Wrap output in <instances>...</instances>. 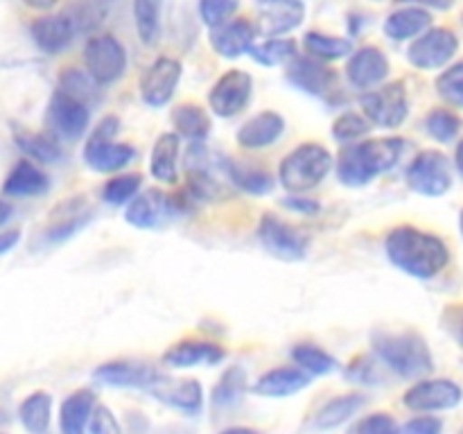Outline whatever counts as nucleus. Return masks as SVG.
Listing matches in <instances>:
<instances>
[{
  "mask_svg": "<svg viewBox=\"0 0 463 434\" xmlns=\"http://www.w3.org/2000/svg\"><path fill=\"white\" fill-rule=\"evenodd\" d=\"M384 251L392 265L414 278H434L450 262L446 242L416 226H396L384 240Z\"/></svg>",
  "mask_w": 463,
  "mask_h": 434,
  "instance_id": "obj_1",
  "label": "nucleus"
},
{
  "mask_svg": "<svg viewBox=\"0 0 463 434\" xmlns=\"http://www.w3.org/2000/svg\"><path fill=\"white\" fill-rule=\"evenodd\" d=\"M402 149H405L402 138H378L344 145L337 158L339 181L351 188L371 184L375 176L396 167L402 156Z\"/></svg>",
  "mask_w": 463,
  "mask_h": 434,
  "instance_id": "obj_2",
  "label": "nucleus"
},
{
  "mask_svg": "<svg viewBox=\"0 0 463 434\" xmlns=\"http://www.w3.org/2000/svg\"><path fill=\"white\" fill-rule=\"evenodd\" d=\"M380 360L407 380L432 373L434 360L428 344L419 333H380L373 337Z\"/></svg>",
  "mask_w": 463,
  "mask_h": 434,
  "instance_id": "obj_3",
  "label": "nucleus"
},
{
  "mask_svg": "<svg viewBox=\"0 0 463 434\" xmlns=\"http://www.w3.org/2000/svg\"><path fill=\"white\" fill-rule=\"evenodd\" d=\"M333 156L319 143H303L288 154L280 163V184L292 193H306L317 188L328 176Z\"/></svg>",
  "mask_w": 463,
  "mask_h": 434,
  "instance_id": "obj_4",
  "label": "nucleus"
},
{
  "mask_svg": "<svg viewBox=\"0 0 463 434\" xmlns=\"http://www.w3.org/2000/svg\"><path fill=\"white\" fill-rule=\"evenodd\" d=\"M118 118L109 116L95 127L89 143L84 147L86 165L95 172H116L122 170L127 163L134 158V147L127 143H113V136L118 134Z\"/></svg>",
  "mask_w": 463,
  "mask_h": 434,
  "instance_id": "obj_5",
  "label": "nucleus"
},
{
  "mask_svg": "<svg viewBox=\"0 0 463 434\" xmlns=\"http://www.w3.org/2000/svg\"><path fill=\"white\" fill-rule=\"evenodd\" d=\"M407 184L425 197H441L452 185L450 161L437 149H425L407 167Z\"/></svg>",
  "mask_w": 463,
  "mask_h": 434,
  "instance_id": "obj_6",
  "label": "nucleus"
},
{
  "mask_svg": "<svg viewBox=\"0 0 463 434\" xmlns=\"http://www.w3.org/2000/svg\"><path fill=\"white\" fill-rule=\"evenodd\" d=\"M360 102L364 108V116L383 129L401 127L405 122L407 111H410L407 108V89L402 81H392V84L380 86L371 93H364Z\"/></svg>",
  "mask_w": 463,
  "mask_h": 434,
  "instance_id": "obj_7",
  "label": "nucleus"
},
{
  "mask_svg": "<svg viewBox=\"0 0 463 434\" xmlns=\"http://www.w3.org/2000/svg\"><path fill=\"white\" fill-rule=\"evenodd\" d=\"M258 240L262 242L265 251H269L274 258L280 260H301L307 253V238L297 229L280 220L279 215H262L258 224Z\"/></svg>",
  "mask_w": 463,
  "mask_h": 434,
  "instance_id": "obj_8",
  "label": "nucleus"
},
{
  "mask_svg": "<svg viewBox=\"0 0 463 434\" xmlns=\"http://www.w3.org/2000/svg\"><path fill=\"white\" fill-rule=\"evenodd\" d=\"M86 71L98 84H111L120 80L127 68V52L120 41L111 34H99L89 39L84 48Z\"/></svg>",
  "mask_w": 463,
  "mask_h": 434,
  "instance_id": "obj_9",
  "label": "nucleus"
},
{
  "mask_svg": "<svg viewBox=\"0 0 463 434\" xmlns=\"http://www.w3.org/2000/svg\"><path fill=\"white\" fill-rule=\"evenodd\" d=\"M459 50V39L448 27H430L407 50V59L411 66L420 71H434L450 61Z\"/></svg>",
  "mask_w": 463,
  "mask_h": 434,
  "instance_id": "obj_10",
  "label": "nucleus"
},
{
  "mask_svg": "<svg viewBox=\"0 0 463 434\" xmlns=\"http://www.w3.org/2000/svg\"><path fill=\"white\" fill-rule=\"evenodd\" d=\"M253 93V80L249 72L240 71H226L215 86L208 93V104H211L213 113L220 118H233L242 111L249 104Z\"/></svg>",
  "mask_w": 463,
  "mask_h": 434,
  "instance_id": "obj_11",
  "label": "nucleus"
},
{
  "mask_svg": "<svg viewBox=\"0 0 463 434\" xmlns=\"http://www.w3.org/2000/svg\"><path fill=\"white\" fill-rule=\"evenodd\" d=\"M90 120L89 102L59 89L48 104V125L61 138H80Z\"/></svg>",
  "mask_w": 463,
  "mask_h": 434,
  "instance_id": "obj_12",
  "label": "nucleus"
},
{
  "mask_svg": "<svg viewBox=\"0 0 463 434\" xmlns=\"http://www.w3.org/2000/svg\"><path fill=\"white\" fill-rule=\"evenodd\" d=\"M461 398L463 389L459 384L448 378H439L416 382L414 387L407 389L402 402L411 411H443L459 405Z\"/></svg>",
  "mask_w": 463,
  "mask_h": 434,
  "instance_id": "obj_13",
  "label": "nucleus"
},
{
  "mask_svg": "<svg viewBox=\"0 0 463 434\" xmlns=\"http://www.w3.org/2000/svg\"><path fill=\"white\" fill-rule=\"evenodd\" d=\"M179 203L158 188L145 190L143 194L134 197L127 206L125 220L136 229H156L176 215Z\"/></svg>",
  "mask_w": 463,
  "mask_h": 434,
  "instance_id": "obj_14",
  "label": "nucleus"
},
{
  "mask_svg": "<svg viewBox=\"0 0 463 434\" xmlns=\"http://www.w3.org/2000/svg\"><path fill=\"white\" fill-rule=\"evenodd\" d=\"M181 61L172 57H158L140 77V98L147 107H163L175 95L181 80Z\"/></svg>",
  "mask_w": 463,
  "mask_h": 434,
  "instance_id": "obj_15",
  "label": "nucleus"
},
{
  "mask_svg": "<svg viewBox=\"0 0 463 434\" xmlns=\"http://www.w3.org/2000/svg\"><path fill=\"white\" fill-rule=\"evenodd\" d=\"M306 18L301 0H260L256 30L262 36H280L297 30Z\"/></svg>",
  "mask_w": 463,
  "mask_h": 434,
  "instance_id": "obj_16",
  "label": "nucleus"
},
{
  "mask_svg": "<svg viewBox=\"0 0 463 434\" xmlns=\"http://www.w3.org/2000/svg\"><path fill=\"white\" fill-rule=\"evenodd\" d=\"M95 382L107 384V387H125V389H152L161 380L154 366L143 362H107L93 371Z\"/></svg>",
  "mask_w": 463,
  "mask_h": 434,
  "instance_id": "obj_17",
  "label": "nucleus"
},
{
  "mask_svg": "<svg viewBox=\"0 0 463 434\" xmlns=\"http://www.w3.org/2000/svg\"><path fill=\"white\" fill-rule=\"evenodd\" d=\"M389 75V59L387 54L373 45H364L357 52L351 54L346 63V77L351 86L360 90L375 89L383 84Z\"/></svg>",
  "mask_w": 463,
  "mask_h": 434,
  "instance_id": "obj_18",
  "label": "nucleus"
},
{
  "mask_svg": "<svg viewBox=\"0 0 463 434\" xmlns=\"http://www.w3.org/2000/svg\"><path fill=\"white\" fill-rule=\"evenodd\" d=\"M77 30H80V25H77L75 16H68V14L41 16L30 27L34 43L39 45V50L48 54H57L66 50L72 43V39H75Z\"/></svg>",
  "mask_w": 463,
  "mask_h": 434,
  "instance_id": "obj_19",
  "label": "nucleus"
},
{
  "mask_svg": "<svg viewBox=\"0 0 463 434\" xmlns=\"http://www.w3.org/2000/svg\"><path fill=\"white\" fill-rule=\"evenodd\" d=\"M288 80L310 95H328L335 89V71L317 57H294L288 66Z\"/></svg>",
  "mask_w": 463,
  "mask_h": 434,
  "instance_id": "obj_20",
  "label": "nucleus"
},
{
  "mask_svg": "<svg viewBox=\"0 0 463 434\" xmlns=\"http://www.w3.org/2000/svg\"><path fill=\"white\" fill-rule=\"evenodd\" d=\"M226 357V351L215 342L203 339H184L170 346L163 362L172 369H190V366H213Z\"/></svg>",
  "mask_w": 463,
  "mask_h": 434,
  "instance_id": "obj_21",
  "label": "nucleus"
},
{
  "mask_svg": "<svg viewBox=\"0 0 463 434\" xmlns=\"http://www.w3.org/2000/svg\"><path fill=\"white\" fill-rule=\"evenodd\" d=\"M256 27L244 18H235V21H226L222 25L213 27L211 32V45L215 48L217 54L224 59L242 57L244 52L251 50L256 43Z\"/></svg>",
  "mask_w": 463,
  "mask_h": 434,
  "instance_id": "obj_22",
  "label": "nucleus"
},
{
  "mask_svg": "<svg viewBox=\"0 0 463 434\" xmlns=\"http://www.w3.org/2000/svg\"><path fill=\"white\" fill-rule=\"evenodd\" d=\"M152 392L158 401L175 407V410L184 411V414H197V411H202L203 392H202V384H199L197 380L161 378L156 384H154Z\"/></svg>",
  "mask_w": 463,
  "mask_h": 434,
  "instance_id": "obj_23",
  "label": "nucleus"
},
{
  "mask_svg": "<svg viewBox=\"0 0 463 434\" xmlns=\"http://www.w3.org/2000/svg\"><path fill=\"white\" fill-rule=\"evenodd\" d=\"M285 120L276 111H262L238 129V145L244 149H262L274 145L283 136Z\"/></svg>",
  "mask_w": 463,
  "mask_h": 434,
  "instance_id": "obj_24",
  "label": "nucleus"
},
{
  "mask_svg": "<svg viewBox=\"0 0 463 434\" xmlns=\"http://www.w3.org/2000/svg\"><path fill=\"white\" fill-rule=\"evenodd\" d=\"M310 384V378L303 369H292V366H279V369H271L267 373H262L260 378L253 384V393L265 398H285L294 396L301 389H306Z\"/></svg>",
  "mask_w": 463,
  "mask_h": 434,
  "instance_id": "obj_25",
  "label": "nucleus"
},
{
  "mask_svg": "<svg viewBox=\"0 0 463 434\" xmlns=\"http://www.w3.org/2000/svg\"><path fill=\"white\" fill-rule=\"evenodd\" d=\"M48 185V175L41 167L30 161H18L5 179L3 193L7 197H36V194H43Z\"/></svg>",
  "mask_w": 463,
  "mask_h": 434,
  "instance_id": "obj_26",
  "label": "nucleus"
},
{
  "mask_svg": "<svg viewBox=\"0 0 463 434\" xmlns=\"http://www.w3.org/2000/svg\"><path fill=\"white\" fill-rule=\"evenodd\" d=\"M430 27H432V16H430L428 9L410 5V7L389 14L387 21H384V34L393 41H407L423 34Z\"/></svg>",
  "mask_w": 463,
  "mask_h": 434,
  "instance_id": "obj_27",
  "label": "nucleus"
},
{
  "mask_svg": "<svg viewBox=\"0 0 463 434\" xmlns=\"http://www.w3.org/2000/svg\"><path fill=\"white\" fill-rule=\"evenodd\" d=\"M95 410V393L89 389H77L63 401L59 411V428L63 434H81L89 425Z\"/></svg>",
  "mask_w": 463,
  "mask_h": 434,
  "instance_id": "obj_28",
  "label": "nucleus"
},
{
  "mask_svg": "<svg viewBox=\"0 0 463 434\" xmlns=\"http://www.w3.org/2000/svg\"><path fill=\"white\" fill-rule=\"evenodd\" d=\"M176 158H179V136L161 134L149 156V172L156 181L176 184Z\"/></svg>",
  "mask_w": 463,
  "mask_h": 434,
  "instance_id": "obj_29",
  "label": "nucleus"
},
{
  "mask_svg": "<svg viewBox=\"0 0 463 434\" xmlns=\"http://www.w3.org/2000/svg\"><path fill=\"white\" fill-rule=\"evenodd\" d=\"M224 170L226 175H229V179L233 181L238 188H242L244 193L267 194L274 190V179H271L269 172H265L262 167L251 165V163L229 158V161L224 163Z\"/></svg>",
  "mask_w": 463,
  "mask_h": 434,
  "instance_id": "obj_30",
  "label": "nucleus"
},
{
  "mask_svg": "<svg viewBox=\"0 0 463 434\" xmlns=\"http://www.w3.org/2000/svg\"><path fill=\"white\" fill-rule=\"evenodd\" d=\"M364 405H366V398L360 396V393H346V396H337L321 407L319 414H317L315 425L319 429L339 428V425L346 423L348 419H353V416H355Z\"/></svg>",
  "mask_w": 463,
  "mask_h": 434,
  "instance_id": "obj_31",
  "label": "nucleus"
},
{
  "mask_svg": "<svg viewBox=\"0 0 463 434\" xmlns=\"http://www.w3.org/2000/svg\"><path fill=\"white\" fill-rule=\"evenodd\" d=\"M14 138H16L18 149H21L23 154H27L30 158H34V161L45 163V165H52V163L61 161V147H59L57 140L50 138V136L16 129L14 131Z\"/></svg>",
  "mask_w": 463,
  "mask_h": 434,
  "instance_id": "obj_32",
  "label": "nucleus"
},
{
  "mask_svg": "<svg viewBox=\"0 0 463 434\" xmlns=\"http://www.w3.org/2000/svg\"><path fill=\"white\" fill-rule=\"evenodd\" d=\"M172 120H175L176 131L184 138L193 140V143H202L211 134V118H208V113L199 104H181L175 111V116H172Z\"/></svg>",
  "mask_w": 463,
  "mask_h": 434,
  "instance_id": "obj_33",
  "label": "nucleus"
},
{
  "mask_svg": "<svg viewBox=\"0 0 463 434\" xmlns=\"http://www.w3.org/2000/svg\"><path fill=\"white\" fill-rule=\"evenodd\" d=\"M50 411H52V398L45 392H34L21 402L18 407V416H21L23 428L30 432L41 434L48 429L50 425Z\"/></svg>",
  "mask_w": 463,
  "mask_h": 434,
  "instance_id": "obj_34",
  "label": "nucleus"
},
{
  "mask_svg": "<svg viewBox=\"0 0 463 434\" xmlns=\"http://www.w3.org/2000/svg\"><path fill=\"white\" fill-rule=\"evenodd\" d=\"M307 54L321 59V61H333V59H344L353 54V43L348 39L333 34H321V32H307L303 36Z\"/></svg>",
  "mask_w": 463,
  "mask_h": 434,
  "instance_id": "obj_35",
  "label": "nucleus"
},
{
  "mask_svg": "<svg viewBox=\"0 0 463 434\" xmlns=\"http://www.w3.org/2000/svg\"><path fill=\"white\" fill-rule=\"evenodd\" d=\"M163 3L165 0H134L136 32L145 45H152L161 32Z\"/></svg>",
  "mask_w": 463,
  "mask_h": 434,
  "instance_id": "obj_36",
  "label": "nucleus"
},
{
  "mask_svg": "<svg viewBox=\"0 0 463 434\" xmlns=\"http://www.w3.org/2000/svg\"><path fill=\"white\" fill-rule=\"evenodd\" d=\"M260 66H280L297 57V43L285 36H267L262 43H253L249 50Z\"/></svg>",
  "mask_w": 463,
  "mask_h": 434,
  "instance_id": "obj_37",
  "label": "nucleus"
},
{
  "mask_svg": "<svg viewBox=\"0 0 463 434\" xmlns=\"http://www.w3.org/2000/svg\"><path fill=\"white\" fill-rule=\"evenodd\" d=\"M244 392H247V373L242 366H231L220 378L217 387L213 389V405L222 407V410L238 405Z\"/></svg>",
  "mask_w": 463,
  "mask_h": 434,
  "instance_id": "obj_38",
  "label": "nucleus"
},
{
  "mask_svg": "<svg viewBox=\"0 0 463 434\" xmlns=\"http://www.w3.org/2000/svg\"><path fill=\"white\" fill-rule=\"evenodd\" d=\"M292 360L301 366L306 373L312 375H328L335 369V357L326 353L324 348L315 346V344H298L292 348Z\"/></svg>",
  "mask_w": 463,
  "mask_h": 434,
  "instance_id": "obj_39",
  "label": "nucleus"
},
{
  "mask_svg": "<svg viewBox=\"0 0 463 434\" xmlns=\"http://www.w3.org/2000/svg\"><path fill=\"white\" fill-rule=\"evenodd\" d=\"M425 131L439 143H450L461 131V118L448 108H432L425 116Z\"/></svg>",
  "mask_w": 463,
  "mask_h": 434,
  "instance_id": "obj_40",
  "label": "nucleus"
},
{
  "mask_svg": "<svg viewBox=\"0 0 463 434\" xmlns=\"http://www.w3.org/2000/svg\"><path fill=\"white\" fill-rule=\"evenodd\" d=\"M140 181L143 176L140 175H120V176H113L102 190V197L104 202L113 203V206H122V203H129L131 199L138 194L140 190Z\"/></svg>",
  "mask_w": 463,
  "mask_h": 434,
  "instance_id": "obj_41",
  "label": "nucleus"
},
{
  "mask_svg": "<svg viewBox=\"0 0 463 434\" xmlns=\"http://www.w3.org/2000/svg\"><path fill=\"white\" fill-rule=\"evenodd\" d=\"M373 129V122L366 116H360V113H344L335 120L333 125V136L339 143H355L357 138L366 136Z\"/></svg>",
  "mask_w": 463,
  "mask_h": 434,
  "instance_id": "obj_42",
  "label": "nucleus"
},
{
  "mask_svg": "<svg viewBox=\"0 0 463 434\" xmlns=\"http://www.w3.org/2000/svg\"><path fill=\"white\" fill-rule=\"evenodd\" d=\"M59 89L89 102V98H95V93H98V81H95V77L89 71L84 72L77 71V68H68V71L61 72Z\"/></svg>",
  "mask_w": 463,
  "mask_h": 434,
  "instance_id": "obj_43",
  "label": "nucleus"
},
{
  "mask_svg": "<svg viewBox=\"0 0 463 434\" xmlns=\"http://www.w3.org/2000/svg\"><path fill=\"white\" fill-rule=\"evenodd\" d=\"M437 90L446 102L463 108V61L455 63V66H450L446 72L439 75Z\"/></svg>",
  "mask_w": 463,
  "mask_h": 434,
  "instance_id": "obj_44",
  "label": "nucleus"
},
{
  "mask_svg": "<svg viewBox=\"0 0 463 434\" xmlns=\"http://www.w3.org/2000/svg\"><path fill=\"white\" fill-rule=\"evenodd\" d=\"M240 9V0H199V16L208 27H217L222 23L231 21Z\"/></svg>",
  "mask_w": 463,
  "mask_h": 434,
  "instance_id": "obj_45",
  "label": "nucleus"
},
{
  "mask_svg": "<svg viewBox=\"0 0 463 434\" xmlns=\"http://www.w3.org/2000/svg\"><path fill=\"white\" fill-rule=\"evenodd\" d=\"M396 429H398L396 420H393L389 414H384V411H380V414H371V416H366L364 420H360V423L353 428V432L389 434V432H396Z\"/></svg>",
  "mask_w": 463,
  "mask_h": 434,
  "instance_id": "obj_46",
  "label": "nucleus"
},
{
  "mask_svg": "<svg viewBox=\"0 0 463 434\" xmlns=\"http://www.w3.org/2000/svg\"><path fill=\"white\" fill-rule=\"evenodd\" d=\"M89 429L93 434H118L120 432V423H118L116 416L111 414L109 407L99 405L93 410V416L89 420Z\"/></svg>",
  "mask_w": 463,
  "mask_h": 434,
  "instance_id": "obj_47",
  "label": "nucleus"
},
{
  "mask_svg": "<svg viewBox=\"0 0 463 434\" xmlns=\"http://www.w3.org/2000/svg\"><path fill=\"white\" fill-rule=\"evenodd\" d=\"M441 420L432 419V416H419V419H411L402 425V432L407 434H437L441 432Z\"/></svg>",
  "mask_w": 463,
  "mask_h": 434,
  "instance_id": "obj_48",
  "label": "nucleus"
},
{
  "mask_svg": "<svg viewBox=\"0 0 463 434\" xmlns=\"http://www.w3.org/2000/svg\"><path fill=\"white\" fill-rule=\"evenodd\" d=\"M285 206L292 208V211H298V212H306V215H315V212H319V203L312 202V199H303V197H289L285 199Z\"/></svg>",
  "mask_w": 463,
  "mask_h": 434,
  "instance_id": "obj_49",
  "label": "nucleus"
},
{
  "mask_svg": "<svg viewBox=\"0 0 463 434\" xmlns=\"http://www.w3.org/2000/svg\"><path fill=\"white\" fill-rule=\"evenodd\" d=\"M18 240H21V231L18 229L0 233V256H5V253L12 251V249L18 244Z\"/></svg>",
  "mask_w": 463,
  "mask_h": 434,
  "instance_id": "obj_50",
  "label": "nucleus"
},
{
  "mask_svg": "<svg viewBox=\"0 0 463 434\" xmlns=\"http://www.w3.org/2000/svg\"><path fill=\"white\" fill-rule=\"evenodd\" d=\"M396 3L416 5V7H432V9H450L455 0H396Z\"/></svg>",
  "mask_w": 463,
  "mask_h": 434,
  "instance_id": "obj_51",
  "label": "nucleus"
},
{
  "mask_svg": "<svg viewBox=\"0 0 463 434\" xmlns=\"http://www.w3.org/2000/svg\"><path fill=\"white\" fill-rule=\"evenodd\" d=\"M23 3L30 9H36V12H48V9H52L59 0H23Z\"/></svg>",
  "mask_w": 463,
  "mask_h": 434,
  "instance_id": "obj_52",
  "label": "nucleus"
},
{
  "mask_svg": "<svg viewBox=\"0 0 463 434\" xmlns=\"http://www.w3.org/2000/svg\"><path fill=\"white\" fill-rule=\"evenodd\" d=\"M12 212H14L12 203H7V202H3V199H0V226L7 224L9 217H12Z\"/></svg>",
  "mask_w": 463,
  "mask_h": 434,
  "instance_id": "obj_53",
  "label": "nucleus"
},
{
  "mask_svg": "<svg viewBox=\"0 0 463 434\" xmlns=\"http://www.w3.org/2000/svg\"><path fill=\"white\" fill-rule=\"evenodd\" d=\"M455 163L457 167H459V172L463 175V140L459 145H457V154H455Z\"/></svg>",
  "mask_w": 463,
  "mask_h": 434,
  "instance_id": "obj_54",
  "label": "nucleus"
},
{
  "mask_svg": "<svg viewBox=\"0 0 463 434\" xmlns=\"http://www.w3.org/2000/svg\"><path fill=\"white\" fill-rule=\"evenodd\" d=\"M86 3H90V5H109V3H113V0H86Z\"/></svg>",
  "mask_w": 463,
  "mask_h": 434,
  "instance_id": "obj_55",
  "label": "nucleus"
},
{
  "mask_svg": "<svg viewBox=\"0 0 463 434\" xmlns=\"http://www.w3.org/2000/svg\"><path fill=\"white\" fill-rule=\"evenodd\" d=\"M459 226H461V233H463V208H461V215H459Z\"/></svg>",
  "mask_w": 463,
  "mask_h": 434,
  "instance_id": "obj_56",
  "label": "nucleus"
},
{
  "mask_svg": "<svg viewBox=\"0 0 463 434\" xmlns=\"http://www.w3.org/2000/svg\"><path fill=\"white\" fill-rule=\"evenodd\" d=\"M459 339H461V344H463V321H461V333H459Z\"/></svg>",
  "mask_w": 463,
  "mask_h": 434,
  "instance_id": "obj_57",
  "label": "nucleus"
}]
</instances>
